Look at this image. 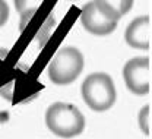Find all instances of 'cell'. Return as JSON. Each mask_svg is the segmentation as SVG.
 <instances>
[{
    "label": "cell",
    "mask_w": 152,
    "mask_h": 139,
    "mask_svg": "<svg viewBox=\"0 0 152 139\" xmlns=\"http://www.w3.org/2000/svg\"><path fill=\"white\" fill-rule=\"evenodd\" d=\"M82 97L94 111H105L115 102V86L110 75L92 73L82 83Z\"/></svg>",
    "instance_id": "cell-2"
},
{
    "label": "cell",
    "mask_w": 152,
    "mask_h": 139,
    "mask_svg": "<svg viewBox=\"0 0 152 139\" xmlns=\"http://www.w3.org/2000/svg\"><path fill=\"white\" fill-rule=\"evenodd\" d=\"M45 124L60 138H73L83 132L85 117L73 104L54 102L45 111Z\"/></svg>",
    "instance_id": "cell-1"
},
{
    "label": "cell",
    "mask_w": 152,
    "mask_h": 139,
    "mask_svg": "<svg viewBox=\"0 0 152 139\" xmlns=\"http://www.w3.org/2000/svg\"><path fill=\"white\" fill-rule=\"evenodd\" d=\"M80 22H82L83 28L88 32L94 34V35H108L117 28V20H114L111 18H108L107 15H104L96 7L94 0L86 3L82 7Z\"/></svg>",
    "instance_id": "cell-5"
},
{
    "label": "cell",
    "mask_w": 152,
    "mask_h": 139,
    "mask_svg": "<svg viewBox=\"0 0 152 139\" xmlns=\"http://www.w3.org/2000/svg\"><path fill=\"white\" fill-rule=\"evenodd\" d=\"M137 120H139V127H140V130H142L146 136H149V135H151V105H149V104L145 105V107L140 110Z\"/></svg>",
    "instance_id": "cell-9"
},
{
    "label": "cell",
    "mask_w": 152,
    "mask_h": 139,
    "mask_svg": "<svg viewBox=\"0 0 152 139\" xmlns=\"http://www.w3.org/2000/svg\"><path fill=\"white\" fill-rule=\"evenodd\" d=\"M9 19V6L4 0H0V28Z\"/></svg>",
    "instance_id": "cell-10"
},
{
    "label": "cell",
    "mask_w": 152,
    "mask_h": 139,
    "mask_svg": "<svg viewBox=\"0 0 152 139\" xmlns=\"http://www.w3.org/2000/svg\"><path fill=\"white\" fill-rule=\"evenodd\" d=\"M96 7L108 18L118 20L133 6V0H94Z\"/></svg>",
    "instance_id": "cell-7"
},
{
    "label": "cell",
    "mask_w": 152,
    "mask_h": 139,
    "mask_svg": "<svg viewBox=\"0 0 152 139\" xmlns=\"http://www.w3.org/2000/svg\"><path fill=\"white\" fill-rule=\"evenodd\" d=\"M126 42L139 50L151 48V18L140 16L132 20L126 29Z\"/></svg>",
    "instance_id": "cell-6"
},
{
    "label": "cell",
    "mask_w": 152,
    "mask_h": 139,
    "mask_svg": "<svg viewBox=\"0 0 152 139\" xmlns=\"http://www.w3.org/2000/svg\"><path fill=\"white\" fill-rule=\"evenodd\" d=\"M83 56L76 47H63L48 64V78L56 85H69L80 75Z\"/></svg>",
    "instance_id": "cell-3"
},
{
    "label": "cell",
    "mask_w": 152,
    "mask_h": 139,
    "mask_svg": "<svg viewBox=\"0 0 152 139\" xmlns=\"http://www.w3.org/2000/svg\"><path fill=\"white\" fill-rule=\"evenodd\" d=\"M126 86L136 95H146L151 89V60L149 57L130 59L123 67Z\"/></svg>",
    "instance_id": "cell-4"
},
{
    "label": "cell",
    "mask_w": 152,
    "mask_h": 139,
    "mask_svg": "<svg viewBox=\"0 0 152 139\" xmlns=\"http://www.w3.org/2000/svg\"><path fill=\"white\" fill-rule=\"evenodd\" d=\"M42 1L44 0H13L15 9L22 15V26L26 23L28 18L41 6ZM22 26H20V29H22Z\"/></svg>",
    "instance_id": "cell-8"
}]
</instances>
